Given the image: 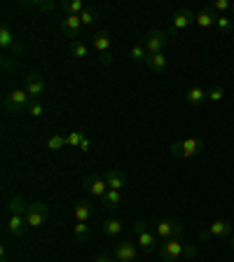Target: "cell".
<instances>
[{"label":"cell","mask_w":234,"mask_h":262,"mask_svg":"<svg viewBox=\"0 0 234 262\" xmlns=\"http://www.w3.org/2000/svg\"><path fill=\"white\" fill-rule=\"evenodd\" d=\"M157 253H159V257H162L164 262H176L180 255H185L187 253V241L183 239V236H174V239L159 244Z\"/></svg>","instance_id":"cell-1"},{"label":"cell","mask_w":234,"mask_h":262,"mask_svg":"<svg viewBox=\"0 0 234 262\" xmlns=\"http://www.w3.org/2000/svg\"><path fill=\"white\" fill-rule=\"evenodd\" d=\"M206 147V143L202 138H185V141H176L171 143V155L174 157H183V159H190L195 155H199Z\"/></svg>","instance_id":"cell-2"},{"label":"cell","mask_w":234,"mask_h":262,"mask_svg":"<svg viewBox=\"0 0 234 262\" xmlns=\"http://www.w3.org/2000/svg\"><path fill=\"white\" fill-rule=\"evenodd\" d=\"M155 234H157V239L169 241V239H174V236L185 234V225L180 223V220H176V218L157 220V223H155Z\"/></svg>","instance_id":"cell-3"},{"label":"cell","mask_w":234,"mask_h":262,"mask_svg":"<svg viewBox=\"0 0 234 262\" xmlns=\"http://www.w3.org/2000/svg\"><path fill=\"white\" fill-rule=\"evenodd\" d=\"M28 105H31V96L26 94V89H12L3 98L5 113H22V110H28Z\"/></svg>","instance_id":"cell-4"},{"label":"cell","mask_w":234,"mask_h":262,"mask_svg":"<svg viewBox=\"0 0 234 262\" xmlns=\"http://www.w3.org/2000/svg\"><path fill=\"white\" fill-rule=\"evenodd\" d=\"M195 16L187 7H183V10H176L174 16H171V24H169V31H166V35L169 38H176L180 31H185V28H190L192 24H195Z\"/></svg>","instance_id":"cell-5"},{"label":"cell","mask_w":234,"mask_h":262,"mask_svg":"<svg viewBox=\"0 0 234 262\" xmlns=\"http://www.w3.org/2000/svg\"><path fill=\"white\" fill-rule=\"evenodd\" d=\"M134 232H136L138 244H141V248H143L145 253H153V251H157V248H159L157 234L147 229V223H145V220H138V223H134Z\"/></svg>","instance_id":"cell-6"},{"label":"cell","mask_w":234,"mask_h":262,"mask_svg":"<svg viewBox=\"0 0 234 262\" xmlns=\"http://www.w3.org/2000/svg\"><path fill=\"white\" fill-rule=\"evenodd\" d=\"M47 218H49L47 204H42V202H31V204H28V208H26L28 227H33V229L42 227V225L47 223Z\"/></svg>","instance_id":"cell-7"},{"label":"cell","mask_w":234,"mask_h":262,"mask_svg":"<svg viewBox=\"0 0 234 262\" xmlns=\"http://www.w3.org/2000/svg\"><path fill=\"white\" fill-rule=\"evenodd\" d=\"M169 35L164 31H150L145 35V40H143V47H145V52L147 54H162L164 52V47H166V42H169Z\"/></svg>","instance_id":"cell-8"},{"label":"cell","mask_w":234,"mask_h":262,"mask_svg":"<svg viewBox=\"0 0 234 262\" xmlns=\"http://www.w3.org/2000/svg\"><path fill=\"white\" fill-rule=\"evenodd\" d=\"M24 89H26V94L31 96V101H40V96H42L45 89H47V82H45V77L40 75V73H31V75H26V80H24Z\"/></svg>","instance_id":"cell-9"},{"label":"cell","mask_w":234,"mask_h":262,"mask_svg":"<svg viewBox=\"0 0 234 262\" xmlns=\"http://www.w3.org/2000/svg\"><path fill=\"white\" fill-rule=\"evenodd\" d=\"M82 185H84V190H87L89 194L98 196V199H103V194L108 192V183H105V178H103V176H96V173L84 176Z\"/></svg>","instance_id":"cell-10"},{"label":"cell","mask_w":234,"mask_h":262,"mask_svg":"<svg viewBox=\"0 0 234 262\" xmlns=\"http://www.w3.org/2000/svg\"><path fill=\"white\" fill-rule=\"evenodd\" d=\"M61 33H63L66 38H71V42L80 40L82 19H80V16H63V19H61Z\"/></svg>","instance_id":"cell-11"},{"label":"cell","mask_w":234,"mask_h":262,"mask_svg":"<svg viewBox=\"0 0 234 262\" xmlns=\"http://www.w3.org/2000/svg\"><path fill=\"white\" fill-rule=\"evenodd\" d=\"M0 47H3V52H14V54H22V45L16 42V38H14V33H12V28L7 26V24H3V26H0Z\"/></svg>","instance_id":"cell-12"},{"label":"cell","mask_w":234,"mask_h":262,"mask_svg":"<svg viewBox=\"0 0 234 262\" xmlns=\"http://www.w3.org/2000/svg\"><path fill=\"white\" fill-rule=\"evenodd\" d=\"M7 232H10L14 239H22L28 232V220L26 215H10L7 218Z\"/></svg>","instance_id":"cell-13"},{"label":"cell","mask_w":234,"mask_h":262,"mask_svg":"<svg viewBox=\"0 0 234 262\" xmlns=\"http://www.w3.org/2000/svg\"><path fill=\"white\" fill-rule=\"evenodd\" d=\"M136 257H138L136 246L129 244V241H122V244L115 246V260H120V262H136Z\"/></svg>","instance_id":"cell-14"},{"label":"cell","mask_w":234,"mask_h":262,"mask_svg":"<svg viewBox=\"0 0 234 262\" xmlns=\"http://www.w3.org/2000/svg\"><path fill=\"white\" fill-rule=\"evenodd\" d=\"M103 178H105V183H108V190L122 192V187H126V173L120 169H110Z\"/></svg>","instance_id":"cell-15"},{"label":"cell","mask_w":234,"mask_h":262,"mask_svg":"<svg viewBox=\"0 0 234 262\" xmlns=\"http://www.w3.org/2000/svg\"><path fill=\"white\" fill-rule=\"evenodd\" d=\"M145 68L147 71H153V73H164L166 68H169V59L164 56V52L162 54H147Z\"/></svg>","instance_id":"cell-16"},{"label":"cell","mask_w":234,"mask_h":262,"mask_svg":"<svg viewBox=\"0 0 234 262\" xmlns=\"http://www.w3.org/2000/svg\"><path fill=\"white\" fill-rule=\"evenodd\" d=\"M216 19H218V12L213 10V7H204V10L195 16V24L199 28H211V26H216Z\"/></svg>","instance_id":"cell-17"},{"label":"cell","mask_w":234,"mask_h":262,"mask_svg":"<svg viewBox=\"0 0 234 262\" xmlns=\"http://www.w3.org/2000/svg\"><path fill=\"white\" fill-rule=\"evenodd\" d=\"M110 33L108 31H96L92 35V45H94V49H96L98 54H105V52H110Z\"/></svg>","instance_id":"cell-18"},{"label":"cell","mask_w":234,"mask_h":262,"mask_svg":"<svg viewBox=\"0 0 234 262\" xmlns=\"http://www.w3.org/2000/svg\"><path fill=\"white\" fill-rule=\"evenodd\" d=\"M26 199L22 194H14L10 196V202H7V215H26Z\"/></svg>","instance_id":"cell-19"},{"label":"cell","mask_w":234,"mask_h":262,"mask_svg":"<svg viewBox=\"0 0 234 262\" xmlns=\"http://www.w3.org/2000/svg\"><path fill=\"white\" fill-rule=\"evenodd\" d=\"M73 213H75V220L77 223H89L94 215V206L89 202H77L75 208H73Z\"/></svg>","instance_id":"cell-20"},{"label":"cell","mask_w":234,"mask_h":262,"mask_svg":"<svg viewBox=\"0 0 234 262\" xmlns=\"http://www.w3.org/2000/svg\"><path fill=\"white\" fill-rule=\"evenodd\" d=\"M208 232H211L213 239H225V236L232 234V223H227V220H216V223L208 227Z\"/></svg>","instance_id":"cell-21"},{"label":"cell","mask_w":234,"mask_h":262,"mask_svg":"<svg viewBox=\"0 0 234 262\" xmlns=\"http://www.w3.org/2000/svg\"><path fill=\"white\" fill-rule=\"evenodd\" d=\"M185 101L197 108V105H202L204 101H208V94H206V89H202V87H190L185 94Z\"/></svg>","instance_id":"cell-22"},{"label":"cell","mask_w":234,"mask_h":262,"mask_svg":"<svg viewBox=\"0 0 234 262\" xmlns=\"http://www.w3.org/2000/svg\"><path fill=\"white\" fill-rule=\"evenodd\" d=\"M59 7L66 12V16H80L82 12L87 10V5H84L82 0H63Z\"/></svg>","instance_id":"cell-23"},{"label":"cell","mask_w":234,"mask_h":262,"mask_svg":"<svg viewBox=\"0 0 234 262\" xmlns=\"http://www.w3.org/2000/svg\"><path fill=\"white\" fill-rule=\"evenodd\" d=\"M122 227H124V225H122L120 218H108L103 223V234L105 236H117L122 232Z\"/></svg>","instance_id":"cell-24"},{"label":"cell","mask_w":234,"mask_h":262,"mask_svg":"<svg viewBox=\"0 0 234 262\" xmlns=\"http://www.w3.org/2000/svg\"><path fill=\"white\" fill-rule=\"evenodd\" d=\"M101 202H103V206L105 208H117L122 204V192H117V190H108L103 194V199H101Z\"/></svg>","instance_id":"cell-25"},{"label":"cell","mask_w":234,"mask_h":262,"mask_svg":"<svg viewBox=\"0 0 234 262\" xmlns=\"http://www.w3.org/2000/svg\"><path fill=\"white\" fill-rule=\"evenodd\" d=\"M73 236H75L77 241H89V236H92V229H89L87 223H77L73 225Z\"/></svg>","instance_id":"cell-26"},{"label":"cell","mask_w":234,"mask_h":262,"mask_svg":"<svg viewBox=\"0 0 234 262\" xmlns=\"http://www.w3.org/2000/svg\"><path fill=\"white\" fill-rule=\"evenodd\" d=\"M87 54H89V45L87 42H82V40L71 42V56H75V59H84Z\"/></svg>","instance_id":"cell-27"},{"label":"cell","mask_w":234,"mask_h":262,"mask_svg":"<svg viewBox=\"0 0 234 262\" xmlns=\"http://www.w3.org/2000/svg\"><path fill=\"white\" fill-rule=\"evenodd\" d=\"M216 28H218L220 33H225V35H229V33L234 31V19L218 14V19H216Z\"/></svg>","instance_id":"cell-28"},{"label":"cell","mask_w":234,"mask_h":262,"mask_svg":"<svg viewBox=\"0 0 234 262\" xmlns=\"http://www.w3.org/2000/svg\"><path fill=\"white\" fill-rule=\"evenodd\" d=\"M80 19H82V26H94V24L98 21V10L96 7H87V10L80 14Z\"/></svg>","instance_id":"cell-29"},{"label":"cell","mask_w":234,"mask_h":262,"mask_svg":"<svg viewBox=\"0 0 234 262\" xmlns=\"http://www.w3.org/2000/svg\"><path fill=\"white\" fill-rule=\"evenodd\" d=\"M129 56L136 61V63H145L147 52H145V47H143V45H134V47H131V52H129Z\"/></svg>","instance_id":"cell-30"},{"label":"cell","mask_w":234,"mask_h":262,"mask_svg":"<svg viewBox=\"0 0 234 262\" xmlns=\"http://www.w3.org/2000/svg\"><path fill=\"white\" fill-rule=\"evenodd\" d=\"M63 145H68V143H66V134H54L52 138H47V147H49V150H61Z\"/></svg>","instance_id":"cell-31"},{"label":"cell","mask_w":234,"mask_h":262,"mask_svg":"<svg viewBox=\"0 0 234 262\" xmlns=\"http://www.w3.org/2000/svg\"><path fill=\"white\" fill-rule=\"evenodd\" d=\"M84 131H71V134H66V143L71 147H80V143L84 141Z\"/></svg>","instance_id":"cell-32"},{"label":"cell","mask_w":234,"mask_h":262,"mask_svg":"<svg viewBox=\"0 0 234 262\" xmlns=\"http://www.w3.org/2000/svg\"><path fill=\"white\" fill-rule=\"evenodd\" d=\"M206 94H208V101H213V103H218V101H223V98H225V89L218 87V84H213Z\"/></svg>","instance_id":"cell-33"},{"label":"cell","mask_w":234,"mask_h":262,"mask_svg":"<svg viewBox=\"0 0 234 262\" xmlns=\"http://www.w3.org/2000/svg\"><path fill=\"white\" fill-rule=\"evenodd\" d=\"M28 115H31V117H42L45 105L40 103V101H31V105H28Z\"/></svg>","instance_id":"cell-34"},{"label":"cell","mask_w":234,"mask_h":262,"mask_svg":"<svg viewBox=\"0 0 234 262\" xmlns=\"http://www.w3.org/2000/svg\"><path fill=\"white\" fill-rule=\"evenodd\" d=\"M35 10H40V12H54L56 10V3H54V0H35Z\"/></svg>","instance_id":"cell-35"},{"label":"cell","mask_w":234,"mask_h":262,"mask_svg":"<svg viewBox=\"0 0 234 262\" xmlns=\"http://www.w3.org/2000/svg\"><path fill=\"white\" fill-rule=\"evenodd\" d=\"M213 10L218 12H227V10H232V3H229V0H216V3H213Z\"/></svg>","instance_id":"cell-36"},{"label":"cell","mask_w":234,"mask_h":262,"mask_svg":"<svg viewBox=\"0 0 234 262\" xmlns=\"http://www.w3.org/2000/svg\"><path fill=\"white\" fill-rule=\"evenodd\" d=\"M16 68V61H12L10 54H3V71H14Z\"/></svg>","instance_id":"cell-37"},{"label":"cell","mask_w":234,"mask_h":262,"mask_svg":"<svg viewBox=\"0 0 234 262\" xmlns=\"http://www.w3.org/2000/svg\"><path fill=\"white\" fill-rule=\"evenodd\" d=\"M98 61H101L103 66H113V63H115L113 52H105V54H101V56H98Z\"/></svg>","instance_id":"cell-38"},{"label":"cell","mask_w":234,"mask_h":262,"mask_svg":"<svg viewBox=\"0 0 234 262\" xmlns=\"http://www.w3.org/2000/svg\"><path fill=\"white\" fill-rule=\"evenodd\" d=\"M213 236H211V232L208 229H199V241H211Z\"/></svg>","instance_id":"cell-39"},{"label":"cell","mask_w":234,"mask_h":262,"mask_svg":"<svg viewBox=\"0 0 234 262\" xmlns=\"http://www.w3.org/2000/svg\"><path fill=\"white\" fill-rule=\"evenodd\" d=\"M89 150V138H84V141L80 143V152H87Z\"/></svg>","instance_id":"cell-40"},{"label":"cell","mask_w":234,"mask_h":262,"mask_svg":"<svg viewBox=\"0 0 234 262\" xmlns=\"http://www.w3.org/2000/svg\"><path fill=\"white\" fill-rule=\"evenodd\" d=\"M94 262H113V260H110L108 255H98V257H96V260H94Z\"/></svg>","instance_id":"cell-41"},{"label":"cell","mask_w":234,"mask_h":262,"mask_svg":"<svg viewBox=\"0 0 234 262\" xmlns=\"http://www.w3.org/2000/svg\"><path fill=\"white\" fill-rule=\"evenodd\" d=\"M0 262H10V260H7V257H0Z\"/></svg>","instance_id":"cell-42"},{"label":"cell","mask_w":234,"mask_h":262,"mask_svg":"<svg viewBox=\"0 0 234 262\" xmlns=\"http://www.w3.org/2000/svg\"><path fill=\"white\" fill-rule=\"evenodd\" d=\"M232 251H234V236H232Z\"/></svg>","instance_id":"cell-43"},{"label":"cell","mask_w":234,"mask_h":262,"mask_svg":"<svg viewBox=\"0 0 234 262\" xmlns=\"http://www.w3.org/2000/svg\"><path fill=\"white\" fill-rule=\"evenodd\" d=\"M113 262H120V260H113Z\"/></svg>","instance_id":"cell-44"}]
</instances>
